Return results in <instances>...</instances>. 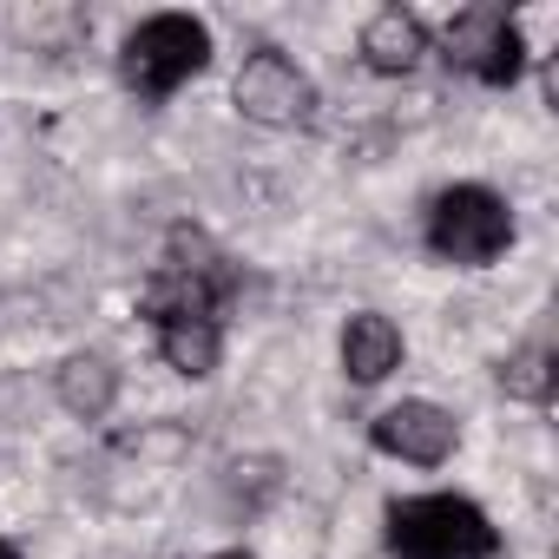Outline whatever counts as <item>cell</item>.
<instances>
[{"label":"cell","instance_id":"6da1fadb","mask_svg":"<svg viewBox=\"0 0 559 559\" xmlns=\"http://www.w3.org/2000/svg\"><path fill=\"white\" fill-rule=\"evenodd\" d=\"M237 297V263L191 224H178L165 237V257L152 270V284L139 297V317L158 330V323H224Z\"/></svg>","mask_w":559,"mask_h":559},{"label":"cell","instance_id":"7a4b0ae2","mask_svg":"<svg viewBox=\"0 0 559 559\" xmlns=\"http://www.w3.org/2000/svg\"><path fill=\"white\" fill-rule=\"evenodd\" d=\"M389 552L395 559H493L500 533L467 493H415L389 507Z\"/></svg>","mask_w":559,"mask_h":559},{"label":"cell","instance_id":"3957f363","mask_svg":"<svg viewBox=\"0 0 559 559\" xmlns=\"http://www.w3.org/2000/svg\"><path fill=\"white\" fill-rule=\"evenodd\" d=\"M204 67H211V27L191 21V14H152L119 47V73L139 99H171Z\"/></svg>","mask_w":559,"mask_h":559},{"label":"cell","instance_id":"277c9868","mask_svg":"<svg viewBox=\"0 0 559 559\" xmlns=\"http://www.w3.org/2000/svg\"><path fill=\"white\" fill-rule=\"evenodd\" d=\"M507 243H513V211H507L500 191H487V185H448V191L428 204V250H435L441 263L480 270V263H493Z\"/></svg>","mask_w":559,"mask_h":559},{"label":"cell","instance_id":"5b68a950","mask_svg":"<svg viewBox=\"0 0 559 559\" xmlns=\"http://www.w3.org/2000/svg\"><path fill=\"white\" fill-rule=\"evenodd\" d=\"M448 67L480 80V86H513L520 67H526V40H520V21L507 8H461L448 21Z\"/></svg>","mask_w":559,"mask_h":559},{"label":"cell","instance_id":"8992f818","mask_svg":"<svg viewBox=\"0 0 559 559\" xmlns=\"http://www.w3.org/2000/svg\"><path fill=\"white\" fill-rule=\"evenodd\" d=\"M237 112L270 126V132H290V126H310L317 119V86L297 60H284L276 47H257L243 67H237Z\"/></svg>","mask_w":559,"mask_h":559},{"label":"cell","instance_id":"52a82bcc","mask_svg":"<svg viewBox=\"0 0 559 559\" xmlns=\"http://www.w3.org/2000/svg\"><path fill=\"white\" fill-rule=\"evenodd\" d=\"M369 441H376L382 454L408 461V467H441V461L461 448V428H454V415L435 408V402H395V408H382V415L369 421Z\"/></svg>","mask_w":559,"mask_h":559},{"label":"cell","instance_id":"ba28073f","mask_svg":"<svg viewBox=\"0 0 559 559\" xmlns=\"http://www.w3.org/2000/svg\"><path fill=\"white\" fill-rule=\"evenodd\" d=\"M343 369H349V382H362V389L389 382V376L402 369V330H395L382 310H356L349 330H343Z\"/></svg>","mask_w":559,"mask_h":559},{"label":"cell","instance_id":"9c48e42d","mask_svg":"<svg viewBox=\"0 0 559 559\" xmlns=\"http://www.w3.org/2000/svg\"><path fill=\"white\" fill-rule=\"evenodd\" d=\"M421 53H428V27H421V14H408V8H382V14L362 27V60H369L376 73H389V80L415 73Z\"/></svg>","mask_w":559,"mask_h":559},{"label":"cell","instance_id":"30bf717a","mask_svg":"<svg viewBox=\"0 0 559 559\" xmlns=\"http://www.w3.org/2000/svg\"><path fill=\"white\" fill-rule=\"evenodd\" d=\"M60 402H67V415L99 421V415L119 402V369H112L106 356H67V362H60Z\"/></svg>","mask_w":559,"mask_h":559},{"label":"cell","instance_id":"8fae6325","mask_svg":"<svg viewBox=\"0 0 559 559\" xmlns=\"http://www.w3.org/2000/svg\"><path fill=\"white\" fill-rule=\"evenodd\" d=\"M152 336H158V356H165L178 376H191V382L217 376V356H224V323H158Z\"/></svg>","mask_w":559,"mask_h":559},{"label":"cell","instance_id":"7c38bea8","mask_svg":"<svg viewBox=\"0 0 559 559\" xmlns=\"http://www.w3.org/2000/svg\"><path fill=\"white\" fill-rule=\"evenodd\" d=\"M500 389H507L513 402H552V349H546V343H526L520 356H507Z\"/></svg>","mask_w":559,"mask_h":559},{"label":"cell","instance_id":"4fadbf2b","mask_svg":"<svg viewBox=\"0 0 559 559\" xmlns=\"http://www.w3.org/2000/svg\"><path fill=\"white\" fill-rule=\"evenodd\" d=\"M0 559H21V552H14V546H8V539H0Z\"/></svg>","mask_w":559,"mask_h":559},{"label":"cell","instance_id":"5bb4252c","mask_svg":"<svg viewBox=\"0 0 559 559\" xmlns=\"http://www.w3.org/2000/svg\"><path fill=\"white\" fill-rule=\"evenodd\" d=\"M211 559H250V552H211Z\"/></svg>","mask_w":559,"mask_h":559}]
</instances>
